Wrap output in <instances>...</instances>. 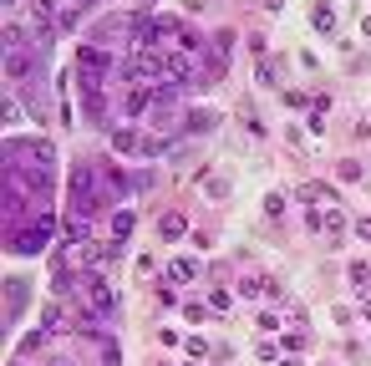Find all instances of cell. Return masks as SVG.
<instances>
[{
    "instance_id": "cell-5",
    "label": "cell",
    "mask_w": 371,
    "mask_h": 366,
    "mask_svg": "<svg viewBox=\"0 0 371 366\" xmlns=\"http://www.w3.org/2000/svg\"><path fill=\"white\" fill-rule=\"evenodd\" d=\"M214 122H219V117H214L209 107H199V112H188V117H183V127H188V133H209Z\"/></svg>"
},
{
    "instance_id": "cell-12",
    "label": "cell",
    "mask_w": 371,
    "mask_h": 366,
    "mask_svg": "<svg viewBox=\"0 0 371 366\" xmlns=\"http://www.w3.org/2000/svg\"><path fill=\"white\" fill-rule=\"evenodd\" d=\"M371 280V265H361V259H356V265H351V285H366Z\"/></svg>"
},
{
    "instance_id": "cell-13",
    "label": "cell",
    "mask_w": 371,
    "mask_h": 366,
    "mask_svg": "<svg viewBox=\"0 0 371 366\" xmlns=\"http://www.w3.org/2000/svg\"><path fill=\"white\" fill-rule=\"evenodd\" d=\"M183 310H188V321H194V325H199L203 316H209V305H199V300H188V305H183Z\"/></svg>"
},
{
    "instance_id": "cell-8",
    "label": "cell",
    "mask_w": 371,
    "mask_h": 366,
    "mask_svg": "<svg viewBox=\"0 0 371 366\" xmlns=\"http://www.w3.org/2000/svg\"><path fill=\"white\" fill-rule=\"evenodd\" d=\"M67 239H71V244H87V239H92V229H87V219H67Z\"/></svg>"
},
{
    "instance_id": "cell-16",
    "label": "cell",
    "mask_w": 371,
    "mask_h": 366,
    "mask_svg": "<svg viewBox=\"0 0 371 366\" xmlns=\"http://www.w3.org/2000/svg\"><path fill=\"white\" fill-rule=\"evenodd\" d=\"M280 366H300V361H280Z\"/></svg>"
},
{
    "instance_id": "cell-11",
    "label": "cell",
    "mask_w": 371,
    "mask_h": 366,
    "mask_svg": "<svg viewBox=\"0 0 371 366\" xmlns=\"http://www.w3.org/2000/svg\"><path fill=\"white\" fill-rule=\"evenodd\" d=\"M112 234H117V239H127V234H133V214H127V208L112 219Z\"/></svg>"
},
{
    "instance_id": "cell-1",
    "label": "cell",
    "mask_w": 371,
    "mask_h": 366,
    "mask_svg": "<svg viewBox=\"0 0 371 366\" xmlns=\"http://www.w3.org/2000/svg\"><path fill=\"white\" fill-rule=\"evenodd\" d=\"M71 204H76V219L97 214V204H107V193H102V168L97 163H82L71 173Z\"/></svg>"
},
{
    "instance_id": "cell-4",
    "label": "cell",
    "mask_w": 371,
    "mask_h": 366,
    "mask_svg": "<svg viewBox=\"0 0 371 366\" xmlns=\"http://www.w3.org/2000/svg\"><path fill=\"white\" fill-rule=\"evenodd\" d=\"M5 76H10V82H21V87H31L25 76H36V56H25V46H21V51H10V61H5Z\"/></svg>"
},
{
    "instance_id": "cell-15",
    "label": "cell",
    "mask_w": 371,
    "mask_h": 366,
    "mask_svg": "<svg viewBox=\"0 0 371 366\" xmlns=\"http://www.w3.org/2000/svg\"><path fill=\"white\" fill-rule=\"evenodd\" d=\"M356 234H361V239H371V219H361V224H356Z\"/></svg>"
},
{
    "instance_id": "cell-3",
    "label": "cell",
    "mask_w": 371,
    "mask_h": 366,
    "mask_svg": "<svg viewBox=\"0 0 371 366\" xmlns=\"http://www.w3.org/2000/svg\"><path fill=\"white\" fill-rule=\"evenodd\" d=\"M82 295L92 300V310H97V316H112V305H117V300H112V290H107V280H102V274H87V280H82Z\"/></svg>"
},
{
    "instance_id": "cell-9",
    "label": "cell",
    "mask_w": 371,
    "mask_h": 366,
    "mask_svg": "<svg viewBox=\"0 0 371 366\" xmlns=\"http://www.w3.org/2000/svg\"><path fill=\"white\" fill-rule=\"evenodd\" d=\"M305 199L311 204H336V193H330L326 183H305Z\"/></svg>"
},
{
    "instance_id": "cell-7",
    "label": "cell",
    "mask_w": 371,
    "mask_h": 366,
    "mask_svg": "<svg viewBox=\"0 0 371 366\" xmlns=\"http://www.w3.org/2000/svg\"><path fill=\"white\" fill-rule=\"evenodd\" d=\"M112 148H117V153H133V148H143V142H137L133 127H117V133H112Z\"/></svg>"
},
{
    "instance_id": "cell-14",
    "label": "cell",
    "mask_w": 371,
    "mask_h": 366,
    "mask_svg": "<svg viewBox=\"0 0 371 366\" xmlns=\"http://www.w3.org/2000/svg\"><path fill=\"white\" fill-rule=\"evenodd\" d=\"M330 25H336V16H330V10L321 6V10H315V31H330Z\"/></svg>"
},
{
    "instance_id": "cell-10",
    "label": "cell",
    "mask_w": 371,
    "mask_h": 366,
    "mask_svg": "<svg viewBox=\"0 0 371 366\" xmlns=\"http://www.w3.org/2000/svg\"><path fill=\"white\" fill-rule=\"evenodd\" d=\"M168 274H173V280H194V274H199V265L183 255V259H173V270H168Z\"/></svg>"
},
{
    "instance_id": "cell-2",
    "label": "cell",
    "mask_w": 371,
    "mask_h": 366,
    "mask_svg": "<svg viewBox=\"0 0 371 366\" xmlns=\"http://www.w3.org/2000/svg\"><path fill=\"white\" fill-rule=\"evenodd\" d=\"M46 234H51V214H36V219H25V224L16 234H5L10 239V255H36L46 244Z\"/></svg>"
},
{
    "instance_id": "cell-6",
    "label": "cell",
    "mask_w": 371,
    "mask_h": 366,
    "mask_svg": "<svg viewBox=\"0 0 371 366\" xmlns=\"http://www.w3.org/2000/svg\"><path fill=\"white\" fill-rule=\"evenodd\" d=\"M183 229H188V219H183V214H163V224H158L163 239H183Z\"/></svg>"
}]
</instances>
